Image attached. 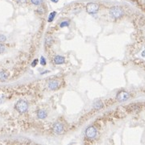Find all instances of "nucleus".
Masks as SVG:
<instances>
[{
    "instance_id": "1",
    "label": "nucleus",
    "mask_w": 145,
    "mask_h": 145,
    "mask_svg": "<svg viewBox=\"0 0 145 145\" xmlns=\"http://www.w3.org/2000/svg\"><path fill=\"white\" fill-rule=\"evenodd\" d=\"M15 109L20 114H23L28 110V104L26 101L24 100H19L15 104Z\"/></svg>"
},
{
    "instance_id": "2",
    "label": "nucleus",
    "mask_w": 145,
    "mask_h": 145,
    "mask_svg": "<svg viewBox=\"0 0 145 145\" xmlns=\"http://www.w3.org/2000/svg\"><path fill=\"white\" fill-rule=\"evenodd\" d=\"M110 14L113 18L118 19V18H121L123 15V11L122 10V8H120L119 7H113L110 8Z\"/></svg>"
},
{
    "instance_id": "3",
    "label": "nucleus",
    "mask_w": 145,
    "mask_h": 145,
    "mask_svg": "<svg viewBox=\"0 0 145 145\" xmlns=\"http://www.w3.org/2000/svg\"><path fill=\"white\" fill-rule=\"evenodd\" d=\"M86 9L89 14H95L99 11V6L95 3H89L86 7Z\"/></svg>"
},
{
    "instance_id": "4",
    "label": "nucleus",
    "mask_w": 145,
    "mask_h": 145,
    "mask_svg": "<svg viewBox=\"0 0 145 145\" xmlns=\"http://www.w3.org/2000/svg\"><path fill=\"white\" fill-rule=\"evenodd\" d=\"M97 135V130L94 127L89 126L86 130V135L88 139H93Z\"/></svg>"
},
{
    "instance_id": "5",
    "label": "nucleus",
    "mask_w": 145,
    "mask_h": 145,
    "mask_svg": "<svg viewBox=\"0 0 145 145\" xmlns=\"http://www.w3.org/2000/svg\"><path fill=\"white\" fill-rule=\"evenodd\" d=\"M130 98V93L127 91H120L117 94V99L119 102H125Z\"/></svg>"
},
{
    "instance_id": "6",
    "label": "nucleus",
    "mask_w": 145,
    "mask_h": 145,
    "mask_svg": "<svg viewBox=\"0 0 145 145\" xmlns=\"http://www.w3.org/2000/svg\"><path fill=\"white\" fill-rule=\"evenodd\" d=\"M60 86H61V82H60L58 80L51 81L49 83V88L51 90H56V89L60 88Z\"/></svg>"
},
{
    "instance_id": "7",
    "label": "nucleus",
    "mask_w": 145,
    "mask_h": 145,
    "mask_svg": "<svg viewBox=\"0 0 145 145\" xmlns=\"http://www.w3.org/2000/svg\"><path fill=\"white\" fill-rule=\"evenodd\" d=\"M53 131H54L55 133L57 134V135L61 134L64 131V127H63L61 123H55L54 126H53Z\"/></svg>"
},
{
    "instance_id": "8",
    "label": "nucleus",
    "mask_w": 145,
    "mask_h": 145,
    "mask_svg": "<svg viewBox=\"0 0 145 145\" xmlns=\"http://www.w3.org/2000/svg\"><path fill=\"white\" fill-rule=\"evenodd\" d=\"M65 58H64L62 56H56L54 58V63L56 64V65H61V64H64L65 63Z\"/></svg>"
},
{
    "instance_id": "9",
    "label": "nucleus",
    "mask_w": 145,
    "mask_h": 145,
    "mask_svg": "<svg viewBox=\"0 0 145 145\" xmlns=\"http://www.w3.org/2000/svg\"><path fill=\"white\" fill-rule=\"evenodd\" d=\"M37 116L40 119H44V118H45L47 117V113L43 110H39V111L37 112Z\"/></svg>"
},
{
    "instance_id": "10",
    "label": "nucleus",
    "mask_w": 145,
    "mask_h": 145,
    "mask_svg": "<svg viewBox=\"0 0 145 145\" xmlns=\"http://www.w3.org/2000/svg\"><path fill=\"white\" fill-rule=\"evenodd\" d=\"M57 15V12L56 11H53V12H51V13L49 14V19L48 21L49 22H52V21H53L55 16H56Z\"/></svg>"
},
{
    "instance_id": "11",
    "label": "nucleus",
    "mask_w": 145,
    "mask_h": 145,
    "mask_svg": "<svg viewBox=\"0 0 145 145\" xmlns=\"http://www.w3.org/2000/svg\"><path fill=\"white\" fill-rule=\"evenodd\" d=\"M31 2H32V4H34V5L40 6V5H41L42 3H43L44 0H31Z\"/></svg>"
},
{
    "instance_id": "12",
    "label": "nucleus",
    "mask_w": 145,
    "mask_h": 145,
    "mask_svg": "<svg viewBox=\"0 0 145 145\" xmlns=\"http://www.w3.org/2000/svg\"><path fill=\"white\" fill-rule=\"evenodd\" d=\"M102 106H103V104L102 103V102H96L94 104H93V107H94L95 109H100L102 108Z\"/></svg>"
},
{
    "instance_id": "13",
    "label": "nucleus",
    "mask_w": 145,
    "mask_h": 145,
    "mask_svg": "<svg viewBox=\"0 0 145 145\" xmlns=\"http://www.w3.org/2000/svg\"><path fill=\"white\" fill-rule=\"evenodd\" d=\"M69 25V21L68 20H65V21H63V22L61 23V24H60V27L61 28H65V27H67Z\"/></svg>"
},
{
    "instance_id": "14",
    "label": "nucleus",
    "mask_w": 145,
    "mask_h": 145,
    "mask_svg": "<svg viewBox=\"0 0 145 145\" xmlns=\"http://www.w3.org/2000/svg\"><path fill=\"white\" fill-rule=\"evenodd\" d=\"M40 65H46V60L43 56L40 57Z\"/></svg>"
},
{
    "instance_id": "15",
    "label": "nucleus",
    "mask_w": 145,
    "mask_h": 145,
    "mask_svg": "<svg viewBox=\"0 0 145 145\" xmlns=\"http://www.w3.org/2000/svg\"><path fill=\"white\" fill-rule=\"evenodd\" d=\"M7 77V74H6L5 72H0V79H6Z\"/></svg>"
},
{
    "instance_id": "16",
    "label": "nucleus",
    "mask_w": 145,
    "mask_h": 145,
    "mask_svg": "<svg viewBox=\"0 0 145 145\" xmlns=\"http://www.w3.org/2000/svg\"><path fill=\"white\" fill-rule=\"evenodd\" d=\"M4 51H5V46L2 44H0V53H4Z\"/></svg>"
},
{
    "instance_id": "17",
    "label": "nucleus",
    "mask_w": 145,
    "mask_h": 145,
    "mask_svg": "<svg viewBox=\"0 0 145 145\" xmlns=\"http://www.w3.org/2000/svg\"><path fill=\"white\" fill-rule=\"evenodd\" d=\"M6 36H3V35H0V42H4L6 40Z\"/></svg>"
},
{
    "instance_id": "18",
    "label": "nucleus",
    "mask_w": 145,
    "mask_h": 145,
    "mask_svg": "<svg viewBox=\"0 0 145 145\" xmlns=\"http://www.w3.org/2000/svg\"><path fill=\"white\" fill-rule=\"evenodd\" d=\"M37 63H38V60L36 59V60H34L33 62L32 63V67H35L36 65H37Z\"/></svg>"
},
{
    "instance_id": "19",
    "label": "nucleus",
    "mask_w": 145,
    "mask_h": 145,
    "mask_svg": "<svg viewBox=\"0 0 145 145\" xmlns=\"http://www.w3.org/2000/svg\"><path fill=\"white\" fill-rule=\"evenodd\" d=\"M142 56L145 57V50H144V51H143V52H142Z\"/></svg>"
},
{
    "instance_id": "20",
    "label": "nucleus",
    "mask_w": 145,
    "mask_h": 145,
    "mask_svg": "<svg viewBox=\"0 0 145 145\" xmlns=\"http://www.w3.org/2000/svg\"><path fill=\"white\" fill-rule=\"evenodd\" d=\"M58 1H59V0H52V2H53V3H57Z\"/></svg>"
},
{
    "instance_id": "21",
    "label": "nucleus",
    "mask_w": 145,
    "mask_h": 145,
    "mask_svg": "<svg viewBox=\"0 0 145 145\" xmlns=\"http://www.w3.org/2000/svg\"><path fill=\"white\" fill-rule=\"evenodd\" d=\"M19 2H20V3H24L25 1H26V0H18Z\"/></svg>"
},
{
    "instance_id": "22",
    "label": "nucleus",
    "mask_w": 145,
    "mask_h": 145,
    "mask_svg": "<svg viewBox=\"0 0 145 145\" xmlns=\"http://www.w3.org/2000/svg\"><path fill=\"white\" fill-rule=\"evenodd\" d=\"M47 72H49V71H44L43 72H41V74H47Z\"/></svg>"
}]
</instances>
